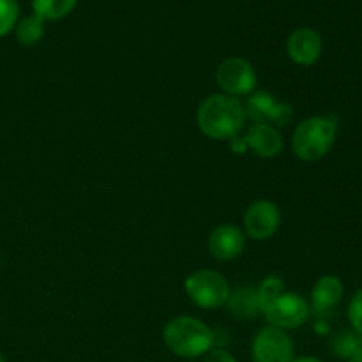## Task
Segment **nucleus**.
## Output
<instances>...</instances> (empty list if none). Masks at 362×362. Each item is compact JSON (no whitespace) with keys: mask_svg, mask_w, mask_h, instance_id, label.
I'll return each instance as SVG.
<instances>
[{"mask_svg":"<svg viewBox=\"0 0 362 362\" xmlns=\"http://www.w3.org/2000/svg\"><path fill=\"white\" fill-rule=\"evenodd\" d=\"M202 133L212 140H233L246 122L244 105L226 94H212L204 99L197 112Z\"/></svg>","mask_w":362,"mask_h":362,"instance_id":"f257e3e1","label":"nucleus"},{"mask_svg":"<svg viewBox=\"0 0 362 362\" xmlns=\"http://www.w3.org/2000/svg\"><path fill=\"white\" fill-rule=\"evenodd\" d=\"M166 349L184 359H194L212 349L214 336L202 320L193 317H177L166 324L163 331Z\"/></svg>","mask_w":362,"mask_h":362,"instance_id":"f03ea898","label":"nucleus"},{"mask_svg":"<svg viewBox=\"0 0 362 362\" xmlns=\"http://www.w3.org/2000/svg\"><path fill=\"white\" fill-rule=\"evenodd\" d=\"M336 124L327 117H310L296 127L292 134L293 154L308 163L320 161L336 141Z\"/></svg>","mask_w":362,"mask_h":362,"instance_id":"7ed1b4c3","label":"nucleus"},{"mask_svg":"<svg viewBox=\"0 0 362 362\" xmlns=\"http://www.w3.org/2000/svg\"><path fill=\"white\" fill-rule=\"evenodd\" d=\"M187 297L193 300L197 306L205 310H216L226 304L230 296L228 281L216 271H198L186 279Z\"/></svg>","mask_w":362,"mask_h":362,"instance_id":"20e7f679","label":"nucleus"},{"mask_svg":"<svg viewBox=\"0 0 362 362\" xmlns=\"http://www.w3.org/2000/svg\"><path fill=\"white\" fill-rule=\"evenodd\" d=\"M216 81L223 94L237 98V95L251 94L257 85V74H255L253 66L246 59L230 57L218 67Z\"/></svg>","mask_w":362,"mask_h":362,"instance_id":"39448f33","label":"nucleus"},{"mask_svg":"<svg viewBox=\"0 0 362 362\" xmlns=\"http://www.w3.org/2000/svg\"><path fill=\"white\" fill-rule=\"evenodd\" d=\"M246 117L255 120V124H267L272 127L288 126L293 119V110L288 103L276 101L269 92H255L247 98L244 106Z\"/></svg>","mask_w":362,"mask_h":362,"instance_id":"423d86ee","label":"nucleus"},{"mask_svg":"<svg viewBox=\"0 0 362 362\" xmlns=\"http://www.w3.org/2000/svg\"><path fill=\"white\" fill-rule=\"evenodd\" d=\"M262 313L265 315L272 327L296 329L306 322L310 310H308V303L299 293L283 292L271 304H267Z\"/></svg>","mask_w":362,"mask_h":362,"instance_id":"0eeeda50","label":"nucleus"},{"mask_svg":"<svg viewBox=\"0 0 362 362\" xmlns=\"http://www.w3.org/2000/svg\"><path fill=\"white\" fill-rule=\"evenodd\" d=\"M251 356L253 362H292L293 343L283 329L271 325L255 336Z\"/></svg>","mask_w":362,"mask_h":362,"instance_id":"6e6552de","label":"nucleus"},{"mask_svg":"<svg viewBox=\"0 0 362 362\" xmlns=\"http://www.w3.org/2000/svg\"><path fill=\"white\" fill-rule=\"evenodd\" d=\"M281 214L276 204L267 200H258L250 205L244 216V228L247 235L255 240L271 239L279 228Z\"/></svg>","mask_w":362,"mask_h":362,"instance_id":"1a4fd4ad","label":"nucleus"},{"mask_svg":"<svg viewBox=\"0 0 362 362\" xmlns=\"http://www.w3.org/2000/svg\"><path fill=\"white\" fill-rule=\"evenodd\" d=\"M322 48H324V42H322L320 34L308 27L293 30L286 42L288 57L299 66H313L320 59Z\"/></svg>","mask_w":362,"mask_h":362,"instance_id":"9d476101","label":"nucleus"},{"mask_svg":"<svg viewBox=\"0 0 362 362\" xmlns=\"http://www.w3.org/2000/svg\"><path fill=\"white\" fill-rule=\"evenodd\" d=\"M209 251L216 260L228 262L239 257L244 250V235L235 225H219L209 237Z\"/></svg>","mask_w":362,"mask_h":362,"instance_id":"9b49d317","label":"nucleus"},{"mask_svg":"<svg viewBox=\"0 0 362 362\" xmlns=\"http://www.w3.org/2000/svg\"><path fill=\"white\" fill-rule=\"evenodd\" d=\"M247 148L255 152L260 158H274L281 152L283 138L276 127L267 124H255L244 136Z\"/></svg>","mask_w":362,"mask_h":362,"instance_id":"f8f14e48","label":"nucleus"},{"mask_svg":"<svg viewBox=\"0 0 362 362\" xmlns=\"http://www.w3.org/2000/svg\"><path fill=\"white\" fill-rule=\"evenodd\" d=\"M343 283L338 276H322L315 285L313 292H311V304L317 313H324V311L332 310L336 304L341 300Z\"/></svg>","mask_w":362,"mask_h":362,"instance_id":"ddd939ff","label":"nucleus"},{"mask_svg":"<svg viewBox=\"0 0 362 362\" xmlns=\"http://www.w3.org/2000/svg\"><path fill=\"white\" fill-rule=\"evenodd\" d=\"M226 306H228L230 313L239 318L257 317L258 313H262L258 288L243 286V288L233 290V292H230L228 299H226Z\"/></svg>","mask_w":362,"mask_h":362,"instance_id":"4468645a","label":"nucleus"},{"mask_svg":"<svg viewBox=\"0 0 362 362\" xmlns=\"http://www.w3.org/2000/svg\"><path fill=\"white\" fill-rule=\"evenodd\" d=\"M76 6V0H32L34 14L41 16L42 20H60L67 16Z\"/></svg>","mask_w":362,"mask_h":362,"instance_id":"2eb2a0df","label":"nucleus"},{"mask_svg":"<svg viewBox=\"0 0 362 362\" xmlns=\"http://www.w3.org/2000/svg\"><path fill=\"white\" fill-rule=\"evenodd\" d=\"M42 34H45V20L37 14L27 16L16 27V39L23 46H32L39 42L42 39Z\"/></svg>","mask_w":362,"mask_h":362,"instance_id":"dca6fc26","label":"nucleus"},{"mask_svg":"<svg viewBox=\"0 0 362 362\" xmlns=\"http://www.w3.org/2000/svg\"><path fill=\"white\" fill-rule=\"evenodd\" d=\"M362 346V334L357 331H343L331 341V349L334 356L349 361L354 354Z\"/></svg>","mask_w":362,"mask_h":362,"instance_id":"f3484780","label":"nucleus"},{"mask_svg":"<svg viewBox=\"0 0 362 362\" xmlns=\"http://www.w3.org/2000/svg\"><path fill=\"white\" fill-rule=\"evenodd\" d=\"M18 20L16 0H0V37L9 34Z\"/></svg>","mask_w":362,"mask_h":362,"instance_id":"a211bd4d","label":"nucleus"},{"mask_svg":"<svg viewBox=\"0 0 362 362\" xmlns=\"http://www.w3.org/2000/svg\"><path fill=\"white\" fill-rule=\"evenodd\" d=\"M281 293H283V283L279 281V279H276V278L265 279L264 285L258 288V297H260L262 311H264V308L267 306V304H271L276 297L281 296Z\"/></svg>","mask_w":362,"mask_h":362,"instance_id":"6ab92c4d","label":"nucleus"},{"mask_svg":"<svg viewBox=\"0 0 362 362\" xmlns=\"http://www.w3.org/2000/svg\"><path fill=\"white\" fill-rule=\"evenodd\" d=\"M349 320L352 325L354 331L361 332L362 334V288L359 292H356V296L352 297L349 304Z\"/></svg>","mask_w":362,"mask_h":362,"instance_id":"aec40b11","label":"nucleus"},{"mask_svg":"<svg viewBox=\"0 0 362 362\" xmlns=\"http://www.w3.org/2000/svg\"><path fill=\"white\" fill-rule=\"evenodd\" d=\"M205 362H237L235 357L232 356L230 352L221 349L216 350H209V356L205 357Z\"/></svg>","mask_w":362,"mask_h":362,"instance_id":"412c9836","label":"nucleus"},{"mask_svg":"<svg viewBox=\"0 0 362 362\" xmlns=\"http://www.w3.org/2000/svg\"><path fill=\"white\" fill-rule=\"evenodd\" d=\"M232 151L237 152V154H244V152L247 151V145H246V141H244V138H233Z\"/></svg>","mask_w":362,"mask_h":362,"instance_id":"4be33fe9","label":"nucleus"},{"mask_svg":"<svg viewBox=\"0 0 362 362\" xmlns=\"http://www.w3.org/2000/svg\"><path fill=\"white\" fill-rule=\"evenodd\" d=\"M349 361H350V362H362V346H361L359 350H357L356 354H354L352 357H350Z\"/></svg>","mask_w":362,"mask_h":362,"instance_id":"5701e85b","label":"nucleus"},{"mask_svg":"<svg viewBox=\"0 0 362 362\" xmlns=\"http://www.w3.org/2000/svg\"><path fill=\"white\" fill-rule=\"evenodd\" d=\"M292 362H322V361L317 359V357H300V359H296Z\"/></svg>","mask_w":362,"mask_h":362,"instance_id":"b1692460","label":"nucleus"},{"mask_svg":"<svg viewBox=\"0 0 362 362\" xmlns=\"http://www.w3.org/2000/svg\"><path fill=\"white\" fill-rule=\"evenodd\" d=\"M0 362H6V361H4V356H2V354H0Z\"/></svg>","mask_w":362,"mask_h":362,"instance_id":"393cba45","label":"nucleus"}]
</instances>
